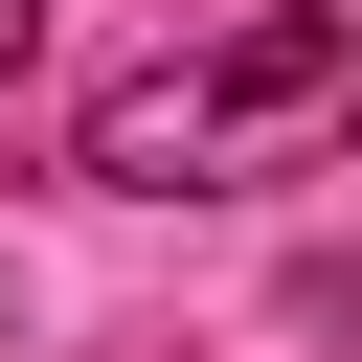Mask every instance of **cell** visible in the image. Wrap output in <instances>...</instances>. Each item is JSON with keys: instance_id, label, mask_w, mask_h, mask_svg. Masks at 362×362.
Listing matches in <instances>:
<instances>
[{"instance_id": "cell-1", "label": "cell", "mask_w": 362, "mask_h": 362, "mask_svg": "<svg viewBox=\"0 0 362 362\" xmlns=\"http://www.w3.org/2000/svg\"><path fill=\"white\" fill-rule=\"evenodd\" d=\"M339 136H362V0H272V23H226V45L113 68V90L68 113V181L204 204V181H317Z\"/></svg>"}, {"instance_id": "cell-2", "label": "cell", "mask_w": 362, "mask_h": 362, "mask_svg": "<svg viewBox=\"0 0 362 362\" xmlns=\"http://www.w3.org/2000/svg\"><path fill=\"white\" fill-rule=\"evenodd\" d=\"M23 45H45V0H0V90H23Z\"/></svg>"}]
</instances>
